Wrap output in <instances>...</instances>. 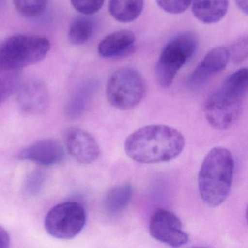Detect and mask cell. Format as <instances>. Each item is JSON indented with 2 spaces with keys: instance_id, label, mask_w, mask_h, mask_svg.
Listing matches in <instances>:
<instances>
[{
  "instance_id": "6da1fadb",
  "label": "cell",
  "mask_w": 248,
  "mask_h": 248,
  "mask_svg": "<svg viewBox=\"0 0 248 248\" xmlns=\"http://www.w3.org/2000/svg\"><path fill=\"white\" fill-rule=\"evenodd\" d=\"M184 146V136L176 129L164 124L141 127L124 142L127 156L143 164L169 162L182 153Z\"/></svg>"
},
{
  "instance_id": "7a4b0ae2",
  "label": "cell",
  "mask_w": 248,
  "mask_h": 248,
  "mask_svg": "<svg viewBox=\"0 0 248 248\" xmlns=\"http://www.w3.org/2000/svg\"><path fill=\"white\" fill-rule=\"evenodd\" d=\"M248 73L242 68L228 77L204 104V115L209 124L217 130L230 128L240 117L248 93Z\"/></svg>"
},
{
  "instance_id": "3957f363",
  "label": "cell",
  "mask_w": 248,
  "mask_h": 248,
  "mask_svg": "<svg viewBox=\"0 0 248 248\" xmlns=\"http://www.w3.org/2000/svg\"><path fill=\"white\" fill-rule=\"evenodd\" d=\"M234 159L229 149L215 147L206 155L198 175L200 197L207 205L217 207L229 197Z\"/></svg>"
},
{
  "instance_id": "277c9868",
  "label": "cell",
  "mask_w": 248,
  "mask_h": 248,
  "mask_svg": "<svg viewBox=\"0 0 248 248\" xmlns=\"http://www.w3.org/2000/svg\"><path fill=\"white\" fill-rule=\"evenodd\" d=\"M50 49L51 44L45 37L12 36L0 44V65L22 70L42 62Z\"/></svg>"
},
{
  "instance_id": "5b68a950",
  "label": "cell",
  "mask_w": 248,
  "mask_h": 248,
  "mask_svg": "<svg viewBox=\"0 0 248 248\" xmlns=\"http://www.w3.org/2000/svg\"><path fill=\"white\" fill-rule=\"evenodd\" d=\"M146 85L140 72L130 67L118 69L108 79L106 88L107 99L114 108L130 110L144 98Z\"/></svg>"
},
{
  "instance_id": "8992f818",
  "label": "cell",
  "mask_w": 248,
  "mask_h": 248,
  "mask_svg": "<svg viewBox=\"0 0 248 248\" xmlns=\"http://www.w3.org/2000/svg\"><path fill=\"white\" fill-rule=\"evenodd\" d=\"M197 43L195 35L189 32L179 34L168 42L155 68L156 80L162 88L172 85L178 71L194 56Z\"/></svg>"
},
{
  "instance_id": "52a82bcc",
  "label": "cell",
  "mask_w": 248,
  "mask_h": 248,
  "mask_svg": "<svg viewBox=\"0 0 248 248\" xmlns=\"http://www.w3.org/2000/svg\"><path fill=\"white\" fill-rule=\"evenodd\" d=\"M86 220V212L80 203L65 202L54 206L47 213L45 228L56 239H71L82 232Z\"/></svg>"
},
{
  "instance_id": "ba28073f",
  "label": "cell",
  "mask_w": 248,
  "mask_h": 248,
  "mask_svg": "<svg viewBox=\"0 0 248 248\" xmlns=\"http://www.w3.org/2000/svg\"><path fill=\"white\" fill-rule=\"evenodd\" d=\"M149 232L154 239L173 248L184 246L188 236L183 229L179 217L170 210L158 209L149 222Z\"/></svg>"
},
{
  "instance_id": "9c48e42d",
  "label": "cell",
  "mask_w": 248,
  "mask_h": 248,
  "mask_svg": "<svg viewBox=\"0 0 248 248\" xmlns=\"http://www.w3.org/2000/svg\"><path fill=\"white\" fill-rule=\"evenodd\" d=\"M64 140L68 153L76 162L90 165L96 162L99 158V145L88 132L76 127L68 129Z\"/></svg>"
},
{
  "instance_id": "30bf717a",
  "label": "cell",
  "mask_w": 248,
  "mask_h": 248,
  "mask_svg": "<svg viewBox=\"0 0 248 248\" xmlns=\"http://www.w3.org/2000/svg\"><path fill=\"white\" fill-rule=\"evenodd\" d=\"M18 158L45 166L60 165L66 159V152L62 143L54 139H43L24 148Z\"/></svg>"
},
{
  "instance_id": "8fae6325",
  "label": "cell",
  "mask_w": 248,
  "mask_h": 248,
  "mask_svg": "<svg viewBox=\"0 0 248 248\" xmlns=\"http://www.w3.org/2000/svg\"><path fill=\"white\" fill-rule=\"evenodd\" d=\"M18 107L30 115H37L46 111L49 104V93L46 84L38 79H31L18 89Z\"/></svg>"
},
{
  "instance_id": "7c38bea8",
  "label": "cell",
  "mask_w": 248,
  "mask_h": 248,
  "mask_svg": "<svg viewBox=\"0 0 248 248\" xmlns=\"http://www.w3.org/2000/svg\"><path fill=\"white\" fill-rule=\"evenodd\" d=\"M229 60V49L226 47H217L210 50L190 76L188 79L190 86L192 88L201 86L212 75L224 69Z\"/></svg>"
},
{
  "instance_id": "4fadbf2b",
  "label": "cell",
  "mask_w": 248,
  "mask_h": 248,
  "mask_svg": "<svg viewBox=\"0 0 248 248\" xmlns=\"http://www.w3.org/2000/svg\"><path fill=\"white\" fill-rule=\"evenodd\" d=\"M136 36L127 30H119L103 39L98 46V51L105 59L121 57L133 52Z\"/></svg>"
},
{
  "instance_id": "5bb4252c",
  "label": "cell",
  "mask_w": 248,
  "mask_h": 248,
  "mask_svg": "<svg viewBox=\"0 0 248 248\" xmlns=\"http://www.w3.org/2000/svg\"><path fill=\"white\" fill-rule=\"evenodd\" d=\"M192 2L193 14L204 24L218 22L229 9V0H192Z\"/></svg>"
},
{
  "instance_id": "9a60e30c",
  "label": "cell",
  "mask_w": 248,
  "mask_h": 248,
  "mask_svg": "<svg viewBox=\"0 0 248 248\" xmlns=\"http://www.w3.org/2000/svg\"><path fill=\"white\" fill-rule=\"evenodd\" d=\"M133 186L123 184L110 189L104 200V208L109 215H117L123 212L133 198Z\"/></svg>"
},
{
  "instance_id": "2e32d148",
  "label": "cell",
  "mask_w": 248,
  "mask_h": 248,
  "mask_svg": "<svg viewBox=\"0 0 248 248\" xmlns=\"http://www.w3.org/2000/svg\"><path fill=\"white\" fill-rule=\"evenodd\" d=\"M144 7V0H109L108 10L111 16L122 23L137 19Z\"/></svg>"
},
{
  "instance_id": "e0dca14e",
  "label": "cell",
  "mask_w": 248,
  "mask_h": 248,
  "mask_svg": "<svg viewBox=\"0 0 248 248\" xmlns=\"http://www.w3.org/2000/svg\"><path fill=\"white\" fill-rule=\"evenodd\" d=\"M94 31V23L88 17H78L69 27L68 40L71 44L80 46L89 41Z\"/></svg>"
},
{
  "instance_id": "ac0fdd59",
  "label": "cell",
  "mask_w": 248,
  "mask_h": 248,
  "mask_svg": "<svg viewBox=\"0 0 248 248\" xmlns=\"http://www.w3.org/2000/svg\"><path fill=\"white\" fill-rule=\"evenodd\" d=\"M22 70L0 65V106L18 91Z\"/></svg>"
},
{
  "instance_id": "d6986e66",
  "label": "cell",
  "mask_w": 248,
  "mask_h": 248,
  "mask_svg": "<svg viewBox=\"0 0 248 248\" xmlns=\"http://www.w3.org/2000/svg\"><path fill=\"white\" fill-rule=\"evenodd\" d=\"M46 175L44 171L37 169L31 171L24 180L23 191L28 197H35L43 189L46 184Z\"/></svg>"
},
{
  "instance_id": "ffe728a7",
  "label": "cell",
  "mask_w": 248,
  "mask_h": 248,
  "mask_svg": "<svg viewBox=\"0 0 248 248\" xmlns=\"http://www.w3.org/2000/svg\"><path fill=\"white\" fill-rule=\"evenodd\" d=\"M17 11L27 17L41 15L48 5L49 0H13Z\"/></svg>"
},
{
  "instance_id": "44dd1931",
  "label": "cell",
  "mask_w": 248,
  "mask_h": 248,
  "mask_svg": "<svg viewBox=\"0 0 248 248\" xmlns=\"http://www.w3.org/2000/svg\"><path fill=\"white\" fill-rule=\"evenodd\" d=\"M248 37H240L229 49V59L234 64H241L248 59Z\"/></svg>"
},
{
  "instance_id": "7402d4cb",
  "label": "cell",
  "mask_w": 248,
  "mask_h": 248,
  "mask_svg": "<svg viewBox=\"0 0 248 248\" xmlns=\"http://www.w3.org/2000/svg\"><path fill=\"white\" fill-rule=\"evenodd\" d=\"M76 11L85 16L92 15L99 11L105 0H70Z\"/></svg>"
},
{
  "instance_id": "603a6c76",
  "label": "cell",
  "mask_w": 248,
  "mask_h": 248,
  "mask_svg": "<svg viewBox=\"0 0 248 248\" xmlns=\"http://www.w3.org/2000/svg\"><path fill=\"white\" fill-rule=\"evenodd\" d=\"M156 2L165 12L180 14L185 12L189 8L192 0H156Z\"/></svg>"
},
{
  "instance_id": "cb8c5ba5",
  "label": "cell",
  "mask_w": 248,
  "mask_h": 248,
  "mask_svg": "<svg viewBox=\"0 0 248 248\" xmlns=\"http://www.w3.org/2000/svg\"><path fill=\"white\" fill-rule=\"evenodd\" d=\"M11 244L9 233L4 228L0 226V248H7Z\"/></svg>"
},
{
  "instance_id": "d4e9b609",
  "label": "cell",
  "mask_w": 248,
  "mask_h": 248,
  "mask_svg": "<svg viewBox=\"0 0 248 248\" xmlns=\"http://www.w3.org/2000/svg\"><path fill=\"white\" fill-rule=\"evenodd\" d=\"M235 2L242 12L248 14V0H235Z\"/></svg>"
}]
</instances>
